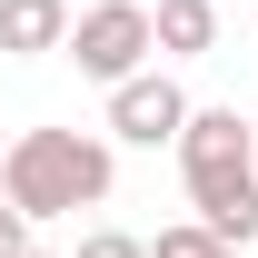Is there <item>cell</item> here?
Returning a JSON list of instances; mask_svg holds the SVG:
<instances>
[{"label":"cell","instance_id":"obj_10","mask_svg":"<svg viewBox=\"0 0 258 258\" xmlns=\"http://www.w3.org/2000/svg\"><path fill=\"white\" fill-rule=\"evenodd\" d=\"M199 258H248V248H238V238H209V248H199Z\"/></svg>","mask_w":258,"mask_h":258},{"label":"cell","instance_id":"obj_8","mask_svg":"<svg viewBox=\"0 0 258 258\" xmlns=\"http://www.w3.org/2000/svg\"><path fill=\"white\" fill-rule=\"evenodd\" d=\"M80 258H149V238H129V228H90Z\"/></svg>","mask_w":258,"mask_h":258},{"label":"cell","instance_id":"obj_5","mask_svg":"<svg viewBox=\"0 0 258 258\" xmlns=\"http://www.w3.org/2000/svg\"><path fill=\"white\" fill-rule=\"evenodd\" d=\"M70 40V0H0V60H50Z\"/></svg>","mask_w":258,"mask_h":258},{"label":"cell","instance_id":"obj_2","mask_svg":"<svg viewBox=\"0 0 258 258\" xmlns=\"http://www.w3.org/2000/svg\"><path fill=\"white\" fill-rule=\"evenodd\" d=\"M109 179H119V159H109L99 129H20V139L0 149V189H10V209H30V228L99 209Z\"/></svg>","mask_w":258,"mask_h":258},{"label":"cell","instance_id":"obj_11","mask_svg":"<svg viewBox=\"0 0 258 258\" xmlns=\"http://www.w3.org/2000/svg\"><path fill=\"white\" fill-rule=\"evenodd\" d=\"M20 258H50V248H20Z\"/></svg>","mask_w":258,"mask_h":258},{"label":"cell","instance_id":"obj_4","mask_svg":"<svg viewBox=\"0 0 258 258\" xmlns=\"http://www.w3.org/2000/svg\"><path fill=\"white\" fill-rule=\"evenodd\" d=\"M179 119H189V90H179L169 70H129V80H109V139H129V149H169Z\"/></svg>","mask_w":258,"mask_h":258},{"label":"cell","instance_id":"obj_7","mask_svg":"<svg viewBox=\"0 0 258 258\" xmlns=\"http://www.w3.org/2000/svg\"><path fill=\"white\" fill-rule=\"evenodd\" d=\"M209 238H219L209 219H179V228H159V238H149V258H199Z\"/></svg>","mask_w":258,"mask_h":258},{"label":"cell","instance_id":"obj_6","mask_svg":"<svg viewBox=\"0 0 258 258\" xmlns=\"http://www.w3.org/2000/svg\"><path fill=\"white\" fill-rule=\"evenodd\" d=\"M149 40H159V60H209L219 50V0H149Z\"/></svg>","mask_w":258,"mask_h":258},{"label":"cell","instance_id":"obj_9","mask_svg":"<svg viewBox=\"0 0 258 258\" xmlns=\"http://www.w3.org/2000/svg\"><path fill=\"white\" fill-rule=\"evenodd\" d=\"M30 248V209H10V189H0V258Z\"/></svg>","mask_w":258,"mask_h":258},{"label":"cell","instance_id":"obj_3","mask_svg":"<svg viewBox=\"0 0 258 258\" xmlns=\"http://www.w3.org/2000/svg\"><path fill=\"white\" fill-rule=\"evenodd\" d=\"M70 60H80V80H129V70L159 60V40H149V0H90V10H70Z\"/></svg>","mask_w":258,"mask_h":258},{"label":"cell","instance_id":"obj_1","mask_svg":"<svg viewBox=\"0 0 258 258\" xmlns=\"http://www.w3.org/2000/svg\"><path fill=\"white\" fill-rule=\"evenodd\" d=\"M169 149H179V179H189V219H209L219 238L248 248L258 238V119H238V99H219V109L189 99Z\"/></svg>","mask_w":258,"mask_h":258}]
</instances>
